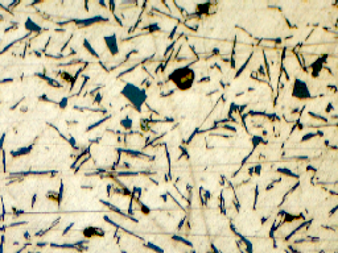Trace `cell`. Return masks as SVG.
I'll return each instance as SVG.
<instances>
[{
	"instance_id": "8fae6325",
	"label": "cell",
	"mask_w": 338,
	"mask_h": 253,
	"mask_svg": "<svg viewBox=\"0 0 338 253\" xmlns=\"http://www.w3.org/2000/svg\"><path fill=\"white\" fill-rule=\"evenodd\" d=\"M145 246L147 248H149L151 251H153V252H156V253H164V249L161 248V246H159V245H156V244H153V243H145Z\"/></svg>"
},
{
	"instance_id": "9c48e42d",
	"label": "cell",
	"mask_w": 338,
	"mask_h": 253,
	"mask_svg": "<svg viewBox=\"0 0 338 253\" xmlns=\"http://www.w3.org/2000/svg\"><path fill=\"white\" fill-rule=\"evenodd\" d=\"M132 125H134V121H132L131 117L125 116L124 119H122V120H120V127L123 128V129L128 131V129H131V128H132Z\"/></svg>"
},
{
	"instance_id": "52a82bcc",
	"label": "cell",
	"mask_w": 338,
	"mask_h": 253,
	"mask_svg": "<svg viewBox=\"0 0 338 253\" xmlns=\"http://www.w3.org/2000/svg\"><path fill=\"white\" fill-rule=\"evenodd\" d=\"M100 21H108L107 19H104V17L102 16H94L91 17V19H87V20H79L77 21L78 24H81V25H93V24H97V23H100Z\"/></svg>"
},
{
	"instance_id": "9a60e30c",
	"label": "cell",
	"mask_w": 338,
	"mask_h": 253,
	"mask_svg": "<svg viewBox=\"0 0 338 253\" xmlns=\"http://www.w3.org/2000/svg\"><path fill=\"white\" fill-rule=\"evenodd\" d=\"M147 30H149V33H153V32H159L160 30V25L157 23H152V24H149L148 26L145 28Z\"/></svg>"
},
{
	"instance_id": "4fadbf2b",
	"label": "cell",
	"mask_w": 338,
	"mask_h": 253,
	"mask_svg": "<svg viewBox=\"0 0 338 253\" xmlns=\"http://www.w3.org/2000/svg\"><path fill=\"white\" fill-rule=\"evenodd\" d=\"M277 172H279V173H281V174H284V175H287V177H293V178H299V175L294 174L293 172H291L289 169H285V167H279Z\"/></svg>"
},
{
	"instance_id": "30bf717a",
	"label": "cell",
	"mask_w": 338,
	"mask_h": 253,
	"mask_svg": "<svg viewBox=\"0 0 338 253\" xmlns=\"http://www.w3.org/2000/svg\"><path fill=\"white\" fill-rule=\"evenodd\" d=\"M83 46H85V49L86 50L89 51V53L91 54V56H94V57H98V53L95 51V49L91 46V44H90V41H87V40H85L83 41Z\"/></svg>"
},
{
	"instance_id": "2e32d148",
	"label": "cell",
	"mask_w": 338,
	"mask_h": 253,
	"mask_svg": "<svg viewBox=\"0 0 338 253\" xmlns=\"http://www.w3.org/2000/svg\"><path fill=\"white\" fill-rule=\"evenodd\" d=\"M252 144H254V148H256L259 144H266V141H264L260 136H254L252 137Z\"/></svg>"
},
{
	"instance_id": "ba28073f",
	"label": "cell",
	"mask_w": 338,
	"mask_h": 253,
	"mask_svg": "<svg viewBox=\"0 0 338 253\" xmlns=\"http://www.w3.org/2000/svg\"><path fill=\"white\" fill-rule=\"evenodd\" d=\"M25 28L29 30V32H40L41 30V26L37 25L32 19H28L25 21Z\"/></svg>"
},
{
	"instance_id": "277c9868",
	"label": "cell",
	"mask_w": 338,
	"mask_h": 253,
	"mask_svg": "<svg viewBox=\"0 0 338 253\" xmlns=\"http://www.w3.org/2000/svg\"><path fill=\"white\" fill-rule=\"evenodd\" d=\"M104 44H106V48L108 50V53L111 56H118L119 54V44H118V38H116V34H110L104 37Z\"/></svg>"
},
{
	"instance_id": "7c38bea8",
	"label": "cell",
	"mask_w": 338,
	"mask_h": 253,
	"mask_svg": "<svg viewBox=\"0 0 338 253\" xmlns=\"http://www.w3.org/2000/svg\"><path fill=\"white\" fill-rule=\"evenodd\" d=\"M172 239H173L174 241H179V243H181V244H185V245H188V246H193V244L190 243L189 240L184 239V237L179 236V235H173V236H172Z\"/></svg>"
},
{
	"instance_id": "8992f818",
	"label": "cell",
	"mask_w": 338,
	"mask_h": 253,
	"mask_svg": "<svg viewBox=\"0 0 338 253\" xmlns=\"http://www.w3.org/2000/svg\"><path fill=\"white\" fill-rule=\"evenodd\" d=\"M324 63H325V58H321V59H317L316 62H313L312 65L309 66V69H312V75L314 78L318 77V74H320V71H321Z\"/></svg>"
},
{
	"instance_id": "6da1fadb",
	"label": "cell",
	"mask_w": 338,
	"mask_h": 253,
	"mask_svg": "<svg viewBox=\"0 0 338 253\" xmlns=\"http://www.w3.org/2000/svg\"><path fill=\"white\" fill-rule=\"evenodd\" d=\"M122 96L128 100V103L134 107L136 111H141V107L147 102V91L144 88L134 83H125L120 91Z\"/></svg>"
},
{
	"instance_id": "5b68a950",
	"label": "cell",
	"mask_w": 338,
	"mask_h": 253,
	"mask_svg": "<svg viewBox=\"0 0 338 253\" xmlns=\"http://www.w3.org/2000/svg\"><path fill=\"white\" fill-rule=\"evenodd\" d=\"M83 236L87 237V239H90V237H94L97 236V235H99V236H103L104 232L103 230H100V228H97V227H86L83 231Z\"/></svg>"
},
{
	"instance_id": "3957f363",
	"label": "cell",
	"mask_w": 338,
	"mask_h": 253,
	"mask_svg": "<svg viewBox=\"0 0 338 253\" xmlns=\"http://www.w3.org/2000/svg\"><path fill=\"white\" fill-rule=\"evenodd\" d=\"M292 96L296 98L299 100H306V99H312V94H310V90L306 84L305 81L300 78H296L293 82V87H292Z\"/></svg>"
},
{
	"instance_id": "7a4b0ae2",
	"label": "cell",
	"mask_w": 338,
	"mask_h": 253,
	"mask_svg": "<svg viewBox=\"0 0 338 253\" xmlns=\"http://www.w3.org/2000/svg\"><path fill=\"white\" fill-rule=\"evenodd\" d=\"M194 79H196V71L193 69H190L189 66L176 69L169 75V81L181 91L189 90L194 83Z\"/></svg>"
},
{
	"instance_id": "5bb4252c",
	"label": "cell",
	"mask_w": 338,
	"mask_h": 253,
	"mask_svg": "<svg viewBox=\"0 0 338 253\" xmlns=\"http://www.w3.org/2000/svg\"><path fill=\"white\" fill-rule=\"evenodd\" d=\"M137 202V205L140 206V211H141V214L143 215H149L151 214V208L147 205H144V203H141L140 200H136Z\"/></svg>"
}]
</instances>
